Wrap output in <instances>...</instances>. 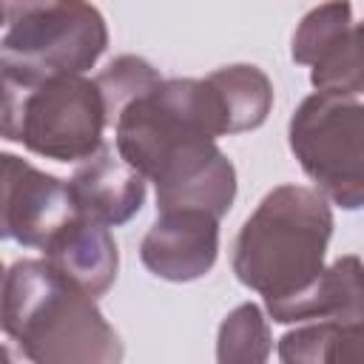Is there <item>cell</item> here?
I'll use <instances>...</instances> for the list:
<instances>
[{
    "label": "cell",
    "mask_w": 364,
    "mask_h": 364,
    "mask_svg": "<svg viewBox=\"0 0 364 364\" xmlns=\"http://www.w3.org/2000/svg\"><path fill=\"white\" fill-rule=\"evenodd\" d=\"M0 330L34 364H114L125 353L94 296L46 259H20L6 270Z\"/></svg>",
    "instance_id": "6da1fadb"
},
{
    "label": "cell",
    "mask_w": 364,
    "mask_h": 364,
    "mask_svg": "<svg viewBox=\"0 0 364 364\" xmlns=\"http://www.w3.org/2000/svg\"><path fill=\"white\" fill-rule=\"evenodd\" d=\"M333 236L330 202L304 185H279L245 219L230 267L264 304L301 293L324 270Z\"/></svg>",
    "instance_id": "7a4b0ae2"
},
{
    "label": "cell",
    "mask_w": 364,
    "mask_h": 364,
    "mask_svg": "<svg viewBox=\"0 0 364 364\" xmlns=\"http://www.w3.org/2000/svg\"><path fill=\"white\" fill-rule=\"evenodd\" d=\"M105 128L108 119L97 82L85 74H60L31 85L14 82L0 136L46 159L82 162L102 148Z\"/></svg>",
    "instance_id": "3957f363"
},
{
    "label": "cell",
    "mask_w": 364,
    "mask_h": 364,
    "mask_svg": "<svg viewBox=\"0 0 364 364\" xmlns=\"http://www.w3.org/2000/svg\"><path fill=\"white\" fill-rule=\"evenodd\" d=\"M287 142L316 191L344 210L364 202V105L361 97L313 91L287 125Z\"/></svg>",
    "instance_id": "277c9868"
},
{
    "label": "cell",
    "mask_w": 364,
    "mask_h": 364,
    "mask_svg": "<svg viewBox=\"0 0 364 364\" xmlns=\"http://www.w3.org/2000/svg\"><path fill=\"white\" fill-rule=\"evenodd\" d=\"M105 48L108 26L91 0H46L0 37V71L23 85L85 74Z\"/></svg>",
    "instance_id": "5b68a950"
},
{
    "label": "cell",
    "mask_w": 364,
    "mask_h": 364,
    "mask_svg": "<svg viewBox=\"0 0 364 364\" xmlns=\"http://www.w3.org/2000/svg\"><path fill=\"white\" fill-rule=\"evenodd\" d=\"M361 31L353 17L350 0H327L310 9L293 31L290 57L299 65H310V82L316 91H336L361 97Z\"/></svg>",
    "instance_id": "8992f818"
},
{
    "label": "cell",
    "mask_w": 364,
    "mask_h": 364,
    "mask_svg": "<svg viewBox=\"0 0 364 364\" xmlns=\"http://www.w3.org/2000/svg\"><path fill=\"white\" fill-rule=\"evenodd\" d=\"M74 213L65 179L0 151V242L43 247Z\"/></svg>",
    "instance_id": "52a82bcc"
},
{
    "label": "cell",
    "mask_w": 364,
    "mask_h": 364,
    "mask_svg": "<svg viewBox=\"0 0 364 364\" xmlns=\"http://www.w3.org/2000/svg\"><path fill=\"white\" fill-rule=\"evenodd\" d=\"M219 256V216L199 208L156 210L142 236V264L165 282H193L210 273Z\"/></svg>",
    "instance_id": "ba28073f"
},
{
    "label": "cell",
    "mask_w": 364,
    "mask_h": 364,
    "mask_svg": "<svg viewBox=\"0 0 364 364\" xmlns=\"http://www.w3.org/2000/svg\"><path fill=\"white\" fill-rule=\"evenodd\" d=\"M151 182L156 185V210L199 208L222 219L236 199V168L216 139L185 145L151 176Z\"/></svg>",
    "instance_id": "9c48e42d"
},
{
    "label": "cell",
    "mask_w": 364,
    "mask_h": 364,
    "mask_svg": "<svg viewBox=\"0 0 364 364\" xmlns=\"http://www.w3.org/2000/svg\"><path fill=\"white\" fill-rule=\"evenodd\" d=\"M145 176L131 168L114 148H100L65 179L77 213L97 219L108 228L131 222L145 205Z\"/></svg>",
    "instance_id": "30bf717a"
},
{
    "label": "cell",
    "mask_w": 364,
    "mask_h": 364,
    "mask_svg": "<svg viewBox=\"0 0 364 364\" xmlns=\"http://www.w3.org/2000/svg\"><path fill=\"white\" fill-rule=\"evenodd\" d=\"M40 250L51 267L94 299L114 284L119 270V250L111 228L82 213H74Z\"/></svg>",
    "instance_id": "8fae6325"
},
{
    "label": "cell",
    "mask_w": 364,
    "mask_h": 364,
    "mask_svg": "<svg viewBox=\"0 0 364 364\" xmlns=\"http://www.w3.org/2000/svg\"><path fill=\"white\" fill-rule=\"evenodd\" d=\"M276 324H299L313 318H364L361 259L355 253L336 259L301 293L264 304Z\"/></svg>",
    "instance_id": "7c38bea8"
},
{
    "label": "cell",
    "mask_w": 364,
    "mask_h": 364,
    "mask_svg": "<svg viewBox=\"0 0 364 364\" xmlns=\"http://www.w3.org/2000/svg\"><path fill=\"white\" fill-rule=\"evenodd\" d=\"M222 119L225 134H242L259 128L273 108L270 77L250 63H233L205 77Z\"/></svg>",
    "instance_id": "4fadbf2b"
},
{
    "label": "cell",
    "mask_w": 364,
    "mask_h": 364,
    "mask_svg": "<svg viewBox=\"0 0 364 364\" xmlns=\"http://www.w3.org/2000/svg\"><path fill=\"white\" fill-rule=\"evenodd\" d=\"M361 341L364 318H313L279 338V358L287 364L361 361Z\"/></svg>",
    "instance_id": "5bb4252c"
},
{
    "label": "cell",
    "mask_w": 364,
    "mask_h": 364,
    "mask_svg": "<svg viewBox=\"0 0 364 364\" xmlns=\"http://www.w3.org/2000/svg\"><path fill=\"white\" fill-rule=\"evenodd\" d=\"M273 347L270 324L259 304L245 301L233 307L219 324L216 358L222 364H262Z\"/></svg>",
    "instance_id": "9a60e30c"
},
{
    "label": "cell",
    "mask_w": 364,
    "mask_h": 364,
    "mask_svg": "<svg viewBox=\"0 0 364 364\" xmlns=\"http://www.w3.org/2000/svg\"><path fill=\"white\" fill-rule=\"evenodd\" d=\"M94 82H97V88L102 94L105 119H108V128H111V122L119 114V108L125 102H131L134 97H139L142 91H148L156 82H162V74L145 57L119 54L94 77Z\"/></svg>",
    "instance_id": "2e32d148"
},
{
    "label": "cell",
    "mask_w": 364,
    "mask_h": 364,
    "mask_svg": "<svg viewBox=\"0 0 364 364\" xmlns=\"http://www.w3.org/2000/svg\"><path fill=\"white\" fill-rule=\"evenodd\" d=\"M43 3L46 0H0V28H9L14 20H20L23 14H28Z\"/></svg>",
    "instance_id": "e0dca14e"
},
{
    "label": "cell",
    "mask_w": 364,
    "mask_h": 364,
    "mask_svg": "<svg viewBox=\"0 0 364 364\" xmlns=\"http://www.w3.org/2000/svg\"><path fill=\"white\" fill-rule=\"evenodd\" d=\"M11 100H14V80L9 74L0 71V131L6 125V117H9V108H11Z\"/></svg>",
    "instance_id": "ac0fdd59"
},
{
    "label": "cell",
    "mask_w": 364,
    "mask_h": 364,
    "mask_svg": "<svg viewBox=\"0 0 364 364\" xmlns=\"http://www.w3.org/2000/svg\"><path fill=\"white\" fill-rule=\"evenodd\" d=\"M0 361H11V353H9V347H3V344H0Z\"/></svg>",
    "instance_id": "d6986e66"
},
{
    "label": "cell",
    "mask_w": 364,
    "mask_h": 364,
    "mask_svg": "<svg viewBox=\"0 0 364 364\" xmlns=\"http://www.w3.org/2000/svg\"><path fill=\"white\" fill-rule=\"evenodd\" d=\"M3 279H6V267L0 264V296H3Z\"/></svg>",
    "instance_id": "ffe728a7"
}]
</instances>
